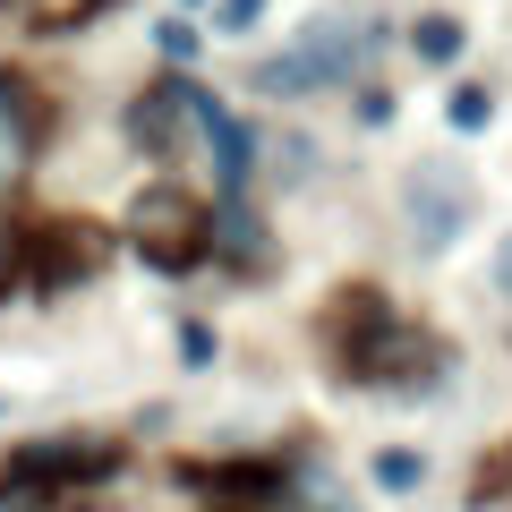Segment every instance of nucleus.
<instances>
[{"label": "nucleus", "instance_id": "14", "mask_svg": "<svg viewBox=\"0 0 512 512\" xmlns=\"http://www.w3.org/2000/svg\"><path fill=\"white\" fill-rule=\"evenodd\" d=\"M282 504H299V512H359V504L342 495V478H333V470H291Z\"/></svg>", "mask_w": 512, "mask_h": 512}, {"label": "nucleus", "instance_id": "20", "mask_svg": "<svg viewBox=\"0 0 512 512\" xmlns=\"http://www.w3.org/2000/svg\"><path fill=\"white\" fill-rule=\"evenodd\" d=\"M18 239H26V231L0 214V291H9V274H18Z\"/></svg>", "mask_w": 512, "mask_h": 512}, {"label": "nucleus", "instance_id": "10", "mask_svg": "<svg viewBox=\"0 0 512 512\" xmlns=\"http://www.w3.org/2000/svg\"><path fill=\"white\" fill-rule=\"evenodd\" d=\"M180 487H205V512H256V504H282L291 470L282 461H188Z\"/></svg>", "mask_w": 512, "mask_h": 512}, {"label": "nucleus", "instance_id": "23", "mask_svg": "<svg viewBox=\"0 0 512 512\" xmlns=\"http://www.w3.org/2000/svg\"><path fill=\"white\" fill-rule=\"evenodd\" d=\"M0 512H43V504H35V495L18 487V478H0Z\"/></svg>", "mask_w": 512, "mask_h": 512}, {"label": "nucleus", "instance_id": "19", "mask_svg": "<svg viewBox=\"0 0 512 512\" xmlns=\"http://www.w3.org/2000/svg\"><path fill=\"white\" fill-rule=\"evenodd\" d=\"M205 26H214V35H256V26H265V0H214Z\"/></svg>", "mask_w": 512, "mask_h": 512}, {"label": "nucleus", "instance_id": "2", "mask_svg": "<svg viewBox=\"0 0 512 512\" xmlns=\"http://www.w3.org/2000/svg\"><path fill=\"white\" fill-rule=\"evenodd\" d=\"M120 239L137 248V265H154L163 282H180V274H197L205 256H214V205H205L197 188H180V180H146L128 197V214H120Z\"/></svg>", "mask_w": 512, "mask_h": 512}, {"label": "nucleus", "instance_id": "17", "mask_svg": "<svg viewBox=\"0 0 512 512\" xmlns=\"http://www.w3.org/2000/svg\"><path fill=\"white\" fill-rule=\"evenodd\" d=\"M171 350H180V367L188 376H205V367H214V325H205V316H180V325H171Z\"/></svg>", "mask_w": 512, "mask_h": 512}, {"label": "nucleus", "instance_id": "3", "mask_svg": "<svg viewBox=\"0 0 512 512\" xmlns=\"http://www.w3.org/2000/svg\"><path fill=\"white\" fill-rule=\"evenodd\" d=\"M120 461H128L120 436H35V444H18V453H9V470H0V478H18L35 504H43V495L86 504L103 478H120Z\"/></svg>", "mask_w": 512, "mask_h": 512}, {"label": "nucleus", "instance_id": "7", "mask_svg": "<svg viewBox=\"0 0 512 512\" xmlns=\"http://www.w3.org/2000/svg\"><path fill=\"white\" fill-rule=\"evenodd\" d=\"M43 137H52V111L35 103L18 69H0V197H18L43 163Z\"/></svg>", "mask_w": 512, "mask_h": 512}, {"label": "nucleus", "instance_id": "26", "mask_svg": "<svg viewBox=\"0 0 512 512\" xmlns=\"http://www.w3.org/2000/svg\"><path fill=\"white\" fill-rule=\"evenodd\" d=\"M180 9H214V0H180Z\"/></svg>", "mask_w": 512, "mask_h": 512}, {"label": "nucleus", "instance_id": "9", "mask_svg": "<svg viewBox=\"0 0 512 512\" xmlns=\"http://www.w3.org/2000/svg\"><path fill=\"white\" fill-rule=\"evenodd\" d=\"M393 325H402V316L384 308L376 282H342V291H333V308H325V342H333V359H342V376H359Z\"/></svg>", "mask_w": 512, "mask_h": 512}, {"label": "nucleus", "instance_id": "21", "mask_svg": "<svg viewBox=\"0 0 512 512\" xmlns=\"http://www.w3.org/2000/svg\"><path fill=\"white\" fill-rule=\"evenodd\" d=\"M274 154H282V171H291V180H308V154H316V146H308V137H282V146H274Z\"/></svg>", "mask_w": 512, "mask_h": 512}, {"label": "nucleus", "instance_id": "24", "mask_svg": "<svg viewBox=\"0 0 512 512\" xmlns=\"http://www.w3.org/2000/svg\"><path fill=\"white\" fill-rule=\"evenodd\" d=\"M495 291L512 299V231H504V248H495Z\"/></svg>", "mask_w": 512, "mask_h": 512}, {"label": "nucleus", "instance_id": "1", "mask_svg": "<svg viewBox=\"0 0 512 512\" xmlns=\"http://www.w3.org/2000/svg\"><path fill=\"white\" fill-rule=\"evenodd\" d=\"M384 52V18L376 9H325L291 52H265L248 69L256 94H274V103H299V94H325V86H350L367 60Z\"/></svg>", "mask_w": 512, "mask_h": 512}, {"label": "nucleus", "instance_id": "8", "mask_svg": "<svg viewBox=\"0 0 512 512\" xmlns=\"http://www.w3.org/2000/svg\"><path fill=\"white\" fill-rule=\"evenodd\" d=\"M197 146L214 154V180H222V205H231V197H248V188H256V171H265V154H256V128L239 120V111L222 103L214 86H197Z\"/></svg>", "mask_w": 512, "mask_h": 512}, {"label": "nucleus", "instance_id": "6", "mask_svg": "<svg viewBox=\"0 0 512 512\" xmlns=\"http://www.w3.org/2000/svg\"><path fill=\"white\" fill-rule=\"evenodd\" d=\"M402 214H410V239H419V256H444L461 231H470L478 188L461 180L453 163H419V171L402 180Z\"/></svg>", "mask_w": 512, "mask_h": 512}, {"label": "nucleus", "instance_id": "15", "mask_svg": "<svg viewBox=\"0 0 512 512\" xmlns=\"http://www.w3.org/2000/svg\"><path fill=\"white\" fill-rule=\"evenodd\" d=\"M367 478H376L384 495H410V487H427V453H410V444H384V453L367 461Z\"/></svg>", "mask_w": 512, "mask_h": 512}, {"label": "nucleus", "instance_id": "4", "mask_svg": "<svg viewBox=\"0 0 512 512\" xmlns=\"http://www.w3.org/2000/svg\"><path fill=\"white\" fill-rule=\"evenodd\" d=\"M18 265L43 299H60V291H77V282H94L111 265V239L86 214H52V222H35V239H18Z\"/></svg>", "mask_w": 512, "mask_h": 512}, {"label": "nucleus", "instance_id": "5", "mask_svg": "<svg viewBox=\"0 0 512 512\" xmlns=\"http://www.w3.org/2000/svg\"><path fill=\"white\" fill-rule=\"evenodd\" d=\"M120 128H128V146L146 154V163L197 154V77H154V86L120 111Z\"/></svg>", "mask_w": 512, "mask_h": 512}, {"label": "nucleus", "instance_id": "16", "mask_svg": "<svg viewBox=\"0 0 512 512\" xmlns=\"http://www.w3.org/2000/svg\"><path fill=\"white\" fill-rule=\"evenodd\" d=\"M487 120H495V94L487 86H444V128H453V137H478Z\"/></svg>", "mask_w": 512, "mask_h": 512}, {"label": "nucleus", "instance_id": "12", "mask_svg": "<svg viewBox=\"0 0 512 512\" xmlns=\"http://www.w3.org/2000/svg\"><path fill=\"white\" fill-rule=\"evenodd\" d=\"M103 0H0V18H18L26 35H77Z\"/></svg>", "mask_w": 512, "mask_h": 512}, {"label": "nucleus", "instance_id": "13", "mask_svg": "<svg viewBox=\"0 0 512 512\" xmlns=\"http://www.w3.org/2000/svg\"><path fill=\"white\" fill-rule=\"evenodd\" d=\"M410 52H419V60H427V69H453V60H461V52H470V26H461V18H453V9H427V18H419V26H410Z\"/></svg>", "mask_w": 512, "mask_h": 512}, {"label": "nucleus", "instance_id": "22", "mask_svg": "<svg viewBox=\"0 0 512 512\" xmlns=\"http://www.w3.org/2000/svg\"><path fill=\"white\" fill-rule=\"evenodd\" d=\"M359 120H367V128H384V120H393V86H376V94H359Z\"/></svg>", "mask_w": 512, "mask_h": 512}, {"label": "nucleus", "instance_id": "25", "mask_svg": "<svg viewBox=\"0 0 512 512\" xmlns=\"http://www.w3.org/2000/svg\"><path fill=\"white\" fill-rule=\"evenodd\" d=\"M60 512H128V504H94V495H86V504H60Z\"/></svg>", "mask_w": 512, "mask_h": 512}, {"label": "nucleus", "instance_id": "27", "mask_svg": "<svg viewBox=\"0 0 512 512\" xmlns=\"http://www.w3.org/2000/svg\"><path fill=\"white\" fill-rule=\"evenodd\" d=\"M0 419H9V393H0Z\"/></svg>", "mask_w": 512, "mask_h": 512}, {"label": "nucleus", "instance_id": "18", "mask_svg": "<svg viewBox=\"0 0 512 512\" xmlns=\"http://www.w3.org/2000/svg\"><path fill=\"white\" fill-rule=\"evenodd\" d=\"M154 52H163V60H171V77H180L188 60L205 52V26H188V18H163V26H154Z\"/></svg>", "mask_w": 512, "mask_h": 512}, {"label": "nucleus", "instance_id": "11", "mask_svg": "<svg viewBox=\"0 0 512 512\" xmlns=\"http://www.w3.org/2000/svg\"><path fill=\"white\" fill-rule=\"evenodd\" d=\"M214 265H231L239 282H274V274H282V248H274V231L256 222L248 197L214 205Z\"/></svg>", "mask_w": 512, "mask_h": 512}]
</instances>
